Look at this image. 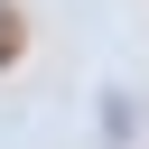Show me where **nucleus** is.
<instances>
[{"instance_id":"f257e3e1","label":"nucleus","mask_w":149,"mask_h":149,"mask_svg":"<svg viewBox=\"0 0 149 149\" xmlns=\"http://www.w3.org/2000/svg\"><path fill=\"white\" fill-rule=\"evenodd\" d=\"M9 56H19V28H0V65H9Z\"/></svg>"}]
</instances>
